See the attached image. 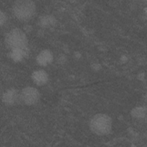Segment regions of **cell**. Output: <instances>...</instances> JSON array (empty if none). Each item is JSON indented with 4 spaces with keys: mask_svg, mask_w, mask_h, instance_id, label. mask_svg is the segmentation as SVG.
I'll list each match as a JSON object with an SVG mask.
<instances>
[{
    "mask_svg": "<svg viewBox=\"0 0 147 147\" xmlns=\"http://www.w3.org/2000/svg\"><path fill=\"white\" fill-rule=\"evenodd\" d=\"M112 119L107 114L98 113L94 115L90 121V128L96 135L105 136L111 131Z\"/></svg>",
    "mask_w": 147,
    "mask_h": 147,
    "instance_id": "6da1fadb",
    "label": "cell"
},
{
    "mask_svg": "<svg viewBox=\"0 0 147 147\" xmlns=\"http://www.w3.org/2000/svg\"><path fill=\"white\" fill-rule=\"evenodd\" d=\"M36 6L35 3L29 0L16 1L13 6V13L21 21H28L35 15Z\"/></svg>",
    "mask_w": 147,
    "mask_h": 147,
    "instance_id": "7a4b0ae2",
    "label": "cell"
},
{
    "mask_svg": "<svg viewBox=\"0 0 147 147\" xmlns=\"http://www.w3.org/2000/svg\"><path fill=\"white\" fill-rule=\"evenodd\" d=\"M6 46L11 49H21L28 50V39L25 32L21 29L16 28L10 30L5 36Z\"/></svg>",
    "mask_w": 147,
    "mask_h": 147,
    "instance_id": "3957f363",
    "label": "cell"
},
{
    "mask_svg": "<svg viewBox=\"0 0 147 147\" xmlns=\"http://www.w3.org/2000/svg\"><path fill=\"white\" fill-rule=\"evenodd\" d=\"M40 94L38 90L33 87H26L21 92V102L28 106L36 104L40 100Z\"/></svg>",
    "mask_w": 147,
    "mask_h": 147,
    "instance_id": "277c9868",
    "label": "cell"
},
{
    "mask_svg": "<svg viewBox=\"0 0 147 147\" xmlns=\"http://www.w3.org/2000/svg\"><path fill=\"white\" fill-rule=\"evenodd\" d=\"M2 101L7 106H13L21 102V93L16 88L7 90L2 95Z\"/></svg>",
    "mask_w": 147,
    "mask_h": 147,
    "instance_id": "5b68a950",
    "label": "cell"
},
{
    "mask_svg": "<svg viewBox=\"0 0 147 147\" xmlns=\"http://www.w3.org/2000/svg\"><path fill=\"white\" fill-rule=\"evenodd\" d=\"M53 60L52 52L48 49L41 51L36 57V61L38 65L45 67L50 64Z\"/></svg>",
    "mask_w": 147,
    "mask_h": 147,
    "instance_id": "8992f818",
    "label": "cell"
},
{
    "mask_svg": "<svg viewBox=\"0 0 147 147\" xmlns=\"http://www.w3.org/2000/svg\"><path fill=\"white\" fill-rule=\"evenodd\" d=\"M48 75L44 70H37L32 74V79L37 86H43L48 81Z\"/></svg>",
    "mask_w": 147,
    "mask_h": 147,
    "instance_id": "52a82bcc",
    "label": "cell"
},
{
    "mask_svg": "<svg viewBox=\"0 0 147 147\" xmlns=\"http://www.w3.org/2000/svg\"><path fill=\"white\" fill-rule=\"evenodd\" d=\"M56 23V18L51 15H44L39 17L38 24V25L44 28H50L55 25Z\"/></svg>",
    "mask_w": 147,
    "mask_h": 147,
    "instance_id": "ba28073f",
    "label": "cell"
},
{
    "mask_svg": "<svg viewBox=\"0 0 147 147\" xmlns=\"http://www.w3.org/2000/svg\"><path fill=\"white\" fill-rule=\"evenodd\" d=\"M29 50L21 49H14L10 51L9 53L10 58L16 63L22 61L28 55Z\"/></svg>",
    "mask_w": 147,
    "mask_h": 147,
    "instance_id": "9c48e42d",
    "label": "cell"
},
{
    "mask_svg": "<svg viewBox=\"0 0 147 147\" xmlns=\"http://www.w3.org/2000/svg\"><path fill=\"white\" fill-rule=\"evenodd\" d=\"M146 114V109L142 106L134 107L131 111V115L136 118H143Z\"/></svg>",
    "mask_w": 147,
    "mask_h": 147,
    "instance_id": "30bf717a",
    "label": "cell"
},
{
    "mask_svg": "<svg viewBox=\"0 0 147 147\" xmlns=\"http://www.w3.org/2000/svg\"><path fill=\"white\" fill-rule=\"evenodd\" d=\"M7 20V17L6 14L3 12L2 10H1L0 12V20H1V26H2L3 24H5Z\"/></svg>",
    "mask_w": 147,
    "mask_h": 147,
    "instance_id": "8fae6325",
    "label": "cell"
}]
</instances>
